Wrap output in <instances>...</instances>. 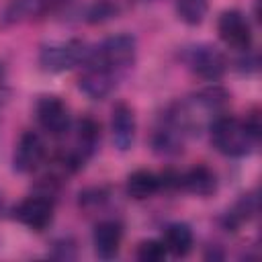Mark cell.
<instances>
[{
    "label": "cell",
    "mask_w": 262,
    "mask_h": 262,
    "mask_svg": "<svg viewBox=\"0 0 262 262\" xmlns=\"http://www.w3.org/2000/svg\"><path fill=\"white\" fill-rule=\"evenodd\" d=\"M162 188V178L151 170H135L127 178V194L135 201L154 196Z\"/></svg>",
    "instance_id": "14"
},
{
    "label": "cell",
    "mask_w": 262,
    "mask_h": 262,
    "mask_svg": "<svg viewBox=\"0 0 262 262\" xmlns=\"http://www.w3.org/2000/svg\"><path fill=\"white\" fill-rule=\"evenodd\" d=\"M135 53H137V43L135 37L129 33L111 35L100 45L90 47V55L98 59L102 66H106L111 72H115L117 76L127 72L135 63Z\"/></svg>",
    "instance_id": "2"
},
{
    "label": "cell",
    "mask_w": 262,
    "mask_h": 262,
    "mask_svg": "<svg viewBox=\"0 0 262 262\" xmlns=\"http://www.w3.org/2000/svg\"><path fill=\"white\" fill-rule=\"evenodd\" d=\"M209 127H211V141H213L215 149L221 151L223 156H231V158L248 156L260 137L248 127L246 121L229 117V115L217 117Z\"/></svg>",
    "instance_id": "1"
},
{
    "label": "cell",
    "mask_w": 262,
    "mask_h": 262,
    "mask_svg": "<svg viewBox=\"0 0 262 262\" xmlns=\"http://www.w3.org/2000/svg\"><path fill=\"white\" fill-rule=\"evenodd\" d=\"M82 66H84V70L78 80L80 90L94 100L106 98L117 84V74L111 72L106 66H102L98 59H94L90 55V47H88V53H86V59L82 61Z\"/></svg>",
    "instance_id": "5"
},
{
    "label": "cell",
    "mask_w": 262,
    "mask_h": 262,
    "mask_svg": "<svg viewBox=\"0 0 262 262\" xmlns=\"http://www.w3.org/2000/svg\"><path fill=\"white\" fill-rule=\"evenodd\" d=\"M111 129H113V141L121 151H127L135 141V115L133 108L125 102H117L111 117Z\"/></svg>",
    "instance_id": "10"
},
{
    "label": "cell",
    "mask_w": 262,
    "mask_h": 262,
    "mask_svg": "<svg viewBox=\"0 0 262 262\" xmlns=\"http://www.w3.org/2000/svg\"><path fill=\"white\" fill-rule=\"evenodd\" d=\"M178 186L196 196H209L217 188V176L207 166H194L184 174H178Z\"/></svg>",
    "instance_id": "13"
},
{
    "label": "cell",
    "mask_w": 262,
    "mask_h": 262,
    "mask_svg": "<svg viewBox=\"0 0 262 262\" xmlns=\"http://www.w3.org/2000/svg\"><path fill=\"white\" fill-rule=\"evenodd\" d=\"M182 59L196 76H201L205 80H219L227 70V57L223 55V51L217 49L215 45H207V43L192 45V47L184 49Z\"/></svg>",
    "instance_id": "4"
},
{
    "label": "cell",
    "mask_w": 262,
    "mask_h": 262,
    "mask_svg": "<svg viewBox=\"0 0 262 262\" xmlns=\"http://www.w3.org/2000/svg\"><path fill=\"white\" fill-rule=\"evenodd\" d=\"M37 121L49 135H63L70 129V111L59 96H41L37 102Z\"/></svg>",
    "instance_id": "8"
},
{
    "label": "cell",
    "mask_w": 262,
    "mask_h": 262,
    "mask_svg": "<svg viewBox=\"0 0 262 262\" xmlns=\"http://www.w3.org/2000/svg\"><path fill=\"white\" fill-rule=\"evenodd\" d=\"M256 211H258V196H256L254 192H250V194H244V196L237 201L235 209L229 213V219H231L233 223H242V221L252 219V217L256 215Z\"/></svg>",
    "instance_id": "18"
},
{
    "label": "cell",
    "mask_w": 262,
    "mask_h": 262,
    "mask_svg": "<svg viewBox=\"0 0 262 262\" xmlns=\"http://www.w3.org/2000/svg\"><path fill=\"white\" fill-rule=\"evenodd\" d=\"M47 6H49V0H10L4 10V20L18 23L23 18L41 14Z\"/></svg>",
    "instance_id": "16"
},
{
    "label": "cell",
    "mask_w": 262,
    "mask_h": 262,
    "mask_svg": "<svg viewBox=\"0 0 262 262\" xmlns=\"http://www.w3.org/2000/svg\"><path fill=\"white\" fill-rule=\"evenodd\" d=\"M209 12V0H176V14L182 23L196 27Z\"/></svg>",
    "instance_id": "17"
},
{
    "label": "cell",
    "mask_w": 262,
    "mask_h": 262,
    "mask_svg": "<svg viewBox=\"0 0 262 262\" xmlns=\"http://www.w3.org/2000/svg\"><path fill=\"white\" fill-rule=\"evenodd\" d=\"M166 256H168V250L158 239H145L137 248V258L141 262H162L166 260Z\"/></svg>",
    "instance_id": "19"
},
{
    "label": "cell",
    "mask_w": 262,
    "mask_h": 262,
    "mask_svg": "<svg viewBox=\"0 0 262 262\" xmlns=\"http://www.w3.org/2000/svg\"><path fill=\"white\" fill-rule=\"evenodd\" d=\"M45 160V143L43 137L35 131H25L16 143L14 149V170L16 172H33L37 170Z\"/></svg>",
    "instance_id": "9"
},
{
    "label": "cell",
    "mask_w": 262,
    "mask_h": 262,
    "mask_svg": "<svg viewBox=\"0 0 262 262\" xmlns=\"http://www.w3.org/2000/svg\"><path fill=\"white\" fill-rule=\"evenodd\" d=\"M53 250H61V252H55V254H53V256L59 258V260H72V258H76V248H74V244H72L70 239L57 242V244L53 246Z\"/></svg>",
    "instance_id": "20"
},
{
    "label": "cell",
    "mask_w": 262,
    "mask_h": 262,
    "mask_svg": "<svg viewBox=\"0 0 262 262\" xmlns=\"http://www.w3.org/2000/svg\"><path fill=\"white\" fill-rule=\"evenodd\" d=\"M14 217L33 231H43L53 219V201L49 194H33L20 201L14 209Z\"/></svg>",
    "instance_id": "6"
},
{
    "label": "cell",
    "mask_w": 262,
    "mask_h": 262,
    "mask_svg": "<svg viewBox=\"0 0 262 262\" xmlns=\"http://www.w3.org/2000/svg\"><path fill=\"white\" fill-rule=\"evenodd\" d=\"M162 244L172 256H186L192 248V231L186 223H170L164 231Z\"/></svg>",
    "instance_id": "15"
},
{
    "label": "cell",
    "mask_w": 262,
    "mask_h": 262,
    "mask_svg": "<svg viewBox=\"0 0 262 262\" xmlns=\"http://www.w3.org/2000/svg\"><path fill=\"white\" fill-rule=\"evenodd\" d=\"M188 135L168 117L164 115L162 123L156 127L154 131V137H151V143H154V149L162 156H176L182 151V145H184V139Z\"/></svg>",
    "instance_id": "11"
},
{
    "label": "cell",
    "mask_w": 262,
    "mask_h": 262,
    "mask_svg": "<svg viewBox=\"0 0 262 262\" xmlns=\"http://www.w3.org/2000/svg\"><path fill=\"white\" fill-rule=\"evenodd\" d=\"M86 53H88V45L78 39L49 43V45H43L39 53V63L45 72L59 74L76 66H82V61L86 59Z\"/></svg>",
    "instance_id": "3"
},
{
    "label": "cell",
    "mask_w": 262,
    "mask_h": 262,
    "mask_svg": "<svg viewBox=\"0 0 262 262\" xmlns=\"http://www.w3.org/2000/svg\"><path fill=\"white\" fill-rule=\"evenodd\" d=\"M4 76H6V74H4V66L0 63V88H2V84H4Z\"/></svg>",
    "instance_id": "21"
},
{
    "label": "cell",
    "mask_w": 262,
    "mask_h": 262,
    "mask_svg": "<svg viewBox=\"0 0 262 262\" xmlns=\"http://www.w3.org/2000/svg\"><path fill=\"white\" fill-rule=\"evenodd\" d=\"M121 239H123V227H121V223H117L113 219L100 221L94 227V235H92L96 256L102 258V260L115 258L119 254Z\"/></svg>",
    "instance_id": "12"
},
{
    "label": "cell",
    "mask_w": 262,
    "mask_h": 262,
    "mask_svg": "<svg viewBox=\"0 0 262 262\" xmlns=\"http://www.w3.org/2000/svg\"><path fill=\"white\" fill-rule=\"evenodd\" d=\"M217 31H219V37L227 45H231L233 49L248 51L250 45H252V29H250V23L235 8L221 12V16L217 20Z\"/></svg>",
    "instance_id": "7"
}]
</instances>
